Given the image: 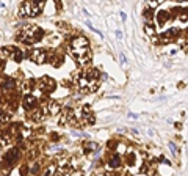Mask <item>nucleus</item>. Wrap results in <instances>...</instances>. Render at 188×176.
Segmentation results:
<instances>
[{
  "label": "nucleus",
  "mask_w": 188,
  "mask_h": 176,
  "mask_svg": "<svg viewBox=\"0 0 188 176\" xmlns=\"http://www.w3.org/2000/svg\"><path fill=\"white\" fill-rule=\"evenodd\" d=\"M107 165L112 170H118V168L122 167V159H121V156L118 152H110L108 159H107Z\"/></svg>",
  "instance_id": "nucleus-8"
},
{
  "label": "nucleus",
  "mask_w": 188,
  "mask_h": 176,
  "mask_svg": "<svg viewBox=\"0 0 188 176\" xmlns=\"http://www.w3.org/2000/svg\"><path fill=\"white\" fill-rule=\"evenodd\" d=\"M119 57H121V61H122V63L126 64V61H127V60H126V55H124L122 52H121V53H119Z\"/></svg>",
  "instance_id": "nucleus-22"
},
{
  "label": "nucleus",
  "mask_w": 188,
  "mask_h": 176,
  "mask_svg": "<svg viewBox=\"0 0 188 176\" xmlns=\"http://www.w3.org/2000/svg\"><path fill=\"white\" fill-rule=\"evenodd\" d=\"M55 80L52 79V77H49V75H44V77H41L39 80H36V86H38V90H41L44 94H47V93H52L53 90H55Z\"/></svg>",
  "instance_id": "nucleus-5"
},
{
  "label": "nucleus",
  "mask_w": 188,
  "mask_h": 176,
  "mask_svg": "<svg viewBox=\"0 0 188 176\" xmlns=\"http://www.w3.org/2000/svg\"><path fill=\"white\" fill-rule=\"evenodd\" d=\"M72 58L79 63V64H86L91 60V49H71Z\"/></svg>",
  "instance_id": "nucleus-4"
},
{
  "label": "nucleus",
  "mask_w": 188,
  "mask_h": 176,
  "mask_svg": "<svg viewBox=\"0 0 188 176\" xmlns=\"http://www.w3.org/2000/svg\"><path fill=\"white\" fill-rule=\"evenodd\" d=\"M0 90H2L3 94H8V93H13L16 91V80L13 77H5L0 83Z\"/></svg>",
  "instance_id": "nucleus-7"
},
{
  "label": "nucleus",
  "mask_w": 188,
  "mask_h": 176,
  "mask_svg": "<svg viewBox=\"0 0 188 176\" xmlns=\"http://www.w3.org/2000/svg\"><path fill=\"white\" fill-rule=\"evenodd\" d=\"M38 97L33 96V94H27L24 96V101H22V107H24L27 112H31V110H35L38 107Z\"/></svg>",
  "instance_id": "nucleus-9"
},
{
  "label": "nucleus",
  "mask_w": 188,
  "mask_h": 176,
  "mask_svg": "<svg viewBox=\"0 0 188 176\" xmlns=\"http://www.w3.org/2000/svg\"><path fill=\"white\" fill-rule=\"evenodd\" d=\"M168 19H171V16L166 13V11H160V13H155V16H154V20H155L158 25H163Z\"/></svg>",
  "instance_id": "nucleus-14"
},
{
  "label": "nucleus",
  "mask_w": 188,
  "mask_h": 176,
  "mask_svg": "<svg viewBox=\"0 0 188 176\" xmlns=\"http://www.w3.org/2000/svg\"><path fill=\"white\" fill-rule=\"evenodd\" d=\"M11 52H8V55L11 58H13L16 63H20L22 61V58H24V52H22L20 49H17V47H8Z\"/></svg>",
  "instance_id": "nucleus-13"
},
{
  "label": "nucleus",
  "mask_w": 188,
  "mask_h": 176,
  "mask_svg": "<svg viewBox=\"0 0 188 176\" xmlns=\"http://www.w3.org/2000/svg\"><path fill=\"white\" fill-rule=\"evenodd\" d=\"M168 146H169V149H171V152L174 154V156H177V154H179V149H177V146H176V143H174V141H169Z\"/></svg>",
  "instance_id": "nucleus-19"
},
{
  "label": "nucleus",
  "mask_w": 188,
  "mask_h": 176,
  "mask_svg": "<svg viewBox=\"0 0 188 176\" xmlns=\"http://www.w3.org/2000/svg\"><path fill=\"white\" fill-rule=\"evenodd\" d=\"M28 170H30V174H38L39 170H41V163L36 160V162H33L31 165H28Z\"/></svg>",
  "instance_id": "nucleus-17"
},
{
  "label": "nucleus",
  "mask_w": 188,
  "mask_h": 176,
  "mask_svg": "<svg viewBox=\"0 0 188 176\" xmlns=\"http://www.w3.org/2000/svg\"><path fill=\"white\" fill-rule=\"evenodd\" d=\"M53 173H55V168H53V167H47L46 171H44L41 176H53Z\"/></svg>",
  "instance_id": "nucleus-20"
},
{
  "label": "nucleus",
  "mask_w": 188,
  "mask_h": 176,
  "mask_svg": "<svg viewBox=\"0 0 188 176\" xmlns=\"http://www.w3.org/2000/svg\"><path fill=\"white\" fill-rule=\"evenodd\" d=\"M137 176H146V174H137Z\"/></svg>",
  "instance_id": "nucleus-27"
},
{
  "label": "nucleus",
  "mask_w": 188,
  "mask_h": 176,
  "mask_svg": "<svg viewBox=\"0 0 188 176\" xmlns=\"http://www.w3.org/2000/svg\"><path fill=\"white\" fill-rule=\"evenodd\" d=\"M28 118L31 121H35V123H39V121H42L44 118H46V108H41V107H36L35 110H31V112H28Z\"/></svg>",
  "instance_id": "nucleus-11"
},
{
  "label": "nucleus",
  "mask_w": 188,
  "mask_h": 176,
  "mask_svg": "<svg viewBox=\"0 0 188 176\" xmlns=\"http://www.w3.org/2000/svg\"><path fill=\"white\" fill-rule=\"evenodd\" d=\"M121 19H122V20H126V19H127V16H126V13H121Z\"/></svg>",
  "instance_id": "nucleus-26"
},
{
  "label": "nucleus",
  "mask_w": 188,
  "mask_h": 176,
  "mask_svg": "<svg viewBox=\"0 0 188 176\" xmlns=\"http://www.w3.org/2000/svg\"><path fill=\"white\" fill-rule=\"evenodd\" d=\"M71 49H90V41H88L85 36H77L69 42Z\"/></svg>",
  "instance_id": "nucleus-10"
},
{
  "label": "nucleus",
  "mask_w": 188,
  "mask_h": 176,
  "mask_svg": "<svg viewBox=\"0 0 188 176\" xmlns=\"http://www.w3.org/2000/svg\"><path fill=\"white\" fill-rule=\"evenodd\" d=\"M44 108H46L47 113L57 116V115H60V112H61L63 107H61V104L57 102V101H47V102H46V107H44Z\"/></svg>",
  "instance_id": "nucleus-12"
},
{
  "label": "nucleus",
  "mask_w": 188,
  "mask_h": 176,
  "mask_svg": "<svg viewBox=\"0 0 188 176\" xmlns=\"http://www.w3.org/2000/svg\"><path fill=\"white\" fill-rule=\"evenodd\" d=\"M24 57L30 58L33 63H36V64H42V63L47 61V58H49V52L44 50V49H33V50L25 52Z\"/></svg>",
  "instance_id": "nucleus-3"
},
{
  "label": "nucleus",
  "mask_w": 188,
  "mask_h": 176,
  "mask_svg": "<svg viewBox=\"0 0 188 176\" xmlns=\"http://www.w3.org/2000/svg\"><path fill=\"white\" fill-rule=\"evenodd\" d=\"M144 31H146V35L149 38H155V33H157V28L154 24H146L144 25Z\"/></svg>",
  "instance_id": "nucleus-16"
},
{
  "label": "nucleus",
  "mask_w": 188,
  "mask_h": 176,
  "mask_svg": "<svg viewBox=\"0 0 188 176\" xmlns=\"http://www.w3.org/2000/svg\"><path fill=\"white\" fill-rule=\"evenodd\" d=\"M69 176H82V171H72Z\"/></svg>",
  "instance_id": "nucleus-23"
},
{
  "label": "nucleus",
  "mask_w": 188,
  "mask_h": 176,
  "mask_svg": "<svg viewBox=\"0 0 188 176\" xmlns=\"http://www.w3.org/2000/svg\"><path fill=\"white\" fill-rule=\"evenodd\" d=\"M96 148H97L96 143H93V141H88V143H85V146H83V152H85V154H88L91 149H96Z\"/></svg>",
  "instance_id": "nucleus-18"
},
{
  "label": "nucleus",
  "mask_w": 188,
  "mask_h": 176,
  "mask_svg": "<svg viewBox=\"0 0 188 176\" xmlns=\"http://www.w3.org/2000/svg\"><path fill=\"white\" fill-rule=\"evenodd\" d=\"M42 6L44 5L41 2H24L19 6V16L20 17H35L41 13Z\"/></svg>",
  "instance_id": "nucleus-2"
},
{
  "label": "nucleus",
  "mask_w": 188,
  "mask_h": 176,
  "mask_svg": "<svg viewBox=\"0 0 188 176\" xmlns=\"http://www.w3.org/2000/svg\"><path fill=\"white\" fill-rule=\"evenodd\" d=\"M116 36L121 39V38H122V31H121V30H116Z\"/></svg>",
  "instance_id": "nucleus-24"
},
{
  "label": "nucleus",
  "mask_w": 188,
  "mask_h": 176,
  "mask_svg": "<svg viewBox=\"0 0 188 176\" xmlns=\"http://www.w3.org/2000/svg\"><path fill=\"white\" fill-rule=\"evenodd\" d=\"M154 16H155V11L146 6V9L143 11V17H144L146 24H152V22H154Z\"/></svg>",
  "instance_id": "nucleus-15"
},
{
  "label": "nucleus",
  "mask_w": 188,
  "mask_h": 176,
  "mask_svg": "<svg viewBox=\"0 0 188 176\" xmlns=\"http://www.w3.org/2000/svg\"><path fill=\"white\" fill-rule=\"evenodd\" d=\"M28 173H30L28 165H22V167H20V174L22 176H28Z\"/></svg>",
  "instance_id": "nucleus-21"
},
{
  "label": "nucleus",
  "mask_w": 188,
  "mask_h": 176,
  "mask_svg": "<svg viewBox=\"0 0 188 176\" xmlns=\"http://www.w3.org/2000/svg\"><path fill=\"white\" fill-rule=\"evenodd\" d=\"M44 36V31L38 25H25L22 27L17 33V41L25 44V46H31L38 41H41Z\"/></svg>",
  "instance_id": "nucleus-1"
},
{
  "label": "nucleus",
  "mask_w": 188,
  "mask_h": 176,
  "mask_svg": "<svg viewBox=\"0 0 188 176\" xmlns=\"http://www.w3.org/2000/svg\"><path fill=\"white\" fill-rule=\"evenodd\" d=\"M20 157V151L19 148H13V149H9L3 154V162L8 165V167H13V165L17 162V159Z\"/></svg>",
  "instance_id": "nucleus-6"
},
{
  "label": "nucleus",
  "mask_w": 188,
  "mask_h": 176,
  "mask_svg": "<svg viewBox=\"0 0 188 176\" xmlns=\"http://www.w3.org/2000/svg\"><path fill=\"white\" fill-rule=\"evenodd\" d=\"M129 118H133V119H137V118H138V115H135V113H129Z\"/></svg>",
  "instance_id": "nucleus-25"
}]
</instances>
